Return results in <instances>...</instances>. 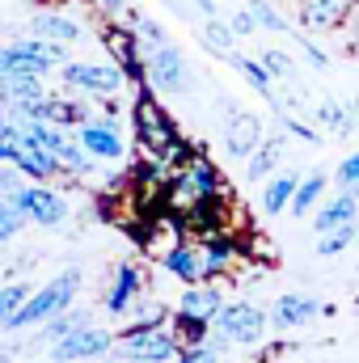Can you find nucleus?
<instances>
[{
	"label": "nucleus",
	"mask_w": 359,
	"mask_h": 363,
	"mask_svg": "<svg viewBox=\"0 0 359 363\" xmlns=\"http://www.w3.org/2000/svg\"><path fill=\"white\" fill-rule=\"evenodd\" d=\"M131 127H136V140L140 148L153 157V161H165L174 140H178V123L174 114H165V106L153 97V85H136V97H131Z\"/></svg>",
	"instance_id": "obj_1"
},
{
	"label": "nucleus",
	"mask_w": 359,
	"mask_h": 363,
	"mask_svg": "<svg viewBox=\"0 0 359 363\" xmlns=\"http://www.w3.org/2000/svg\"><path fill=\"white\" fill-rule=\"evenodd\" d=\"M77 287H81V271H77V267L64 271V274H55L51 283H43L38 291H30V296L13 308V317L4 321V334H21V330H34L38 321L55 317L60 308H68V304L77 300Z\"/></svg>",
	"instance_id": "obj_2"
},
{
	"label": "nucleus",
	"mask_w": 359,
	"mask_h": 363,
	"mask_svg": "<svg viewBox=\"0 0 359 363\" xmlns=\"http://www.w3.org/2000/svg\"><path fill=\"white\" fill-rule=\"evenodd\" d=\"M267 330H270V321L263 308H254L245 300H224L220 313L211 317L207 342L211 347H254V342L267 338Z\"/></svg>",
	"instance_id": "obj_3"
},
{
	"label": "nucleus",
	"mask_w": 359,
	"mask_h": 363,
	"mask_svg": "<svg viewBox=\"0 0 359 363\" xmlns=\"http://www.w3.org/2000/svg\"><path fill=\"white\" fill-rule=\"evenodd\" d=\"M64 60H68L64 43H47V38L9 43V47H0V77H47Z\"/></svg>",
	"instance_id": "obj_4"
},
{
	"label": "nucleus",
	"mask_w": 359,
	"mask_h": 363,
	"mask_svg": "<svg viewBox=\"0 0 359 363\" xmlns=\"http://www.w3.org/2000/svg\"><path fill=\"white\" fill-rule=\"evenodd\" d=\"M140 51H144V85H153V89H165V93H190L194 85V77H190V64H186V55H182L174 43H140Z\"/></svg>",
	"instance_id": "obj_5"
},
{
	"label": "nucleus",
	"mask_w": 359,
	"mask_h": 363,
	"mask_svg": "<svg viewBox=\"0 0 359 363\" xmlns=\"http://www.w3.org/2000/svg\"><path fill=\"white\" fill-rule=\"evenodd\" d=\"M220 190H224V174L216 169V161L211 157H194L190 165L174 169L170 190H165V203L186 207L190 199H207V194H220Z\"/></svg>",
	"instance_id": "obj_6"
},
{
	"label": "nucleus",
	"mask_w": 359,
	"mask_h": 363,
	"mask_svg": "<svg viewBox=\"0 0 359 363\" xmlns=\"http://www.w3.org/2000/svg\"><path fill=\"white\" fill-rule=\"evenodd\" d=\"M101 47H106V55L114 60V68L123 72L127 85H144V51H140V34L131 26H123L118 17H106Z\"/></svg>",
	"instance_id": "obj_7"
},
{
	"label": "nucleus",
	"mask_w": 359,
	"mask_h": 363,
	"mask_svg": "<svg viewBox=\"0 0 359 363\" xmlns=\"http://www.w3.org/2000/svg\"><path fill=\"white\" fill-rule=\"evenodd\" d=\"M9 203L26 216V224H38V228H60V224L72 216L68 199H64L60 190H51V186H38V182H26Z\"/></svg>",
	"instance_id": "obj_8"
},
{
	"label": "nucleus",
	"mask_w": 359,
	"mask_h": 363,
	"mask_svg": "<svg viewBox=\"0 0 359 363\" xmlns=\"http://www.w3.org/2000/svg\"><path fill=\"white\" fill-rule=\"evenodd\" d=\"M110 351H114V334L110 330H97L93 321L47 347L51 363H93V359H106Z\"/></svg>",
	"instance_id": "obj_9"
},
{
	"label": "nucleus",
	"mask_w": 359,
	"mask_h": 363,
	"mask_svg": "<svg viewBox=\"0 0 359 363\" xmlns=\"http://www.w3.org/2000/svg\"><path fill=\"white\" fill-rule=\"evenodd\" d=\"M60 77L68 89H81V93H93V97H110L118 93L127 81L118 68H106V64H85V60H64L60 64Z\"/></svg>",
	"instance_id": "obj_10"
},
{
	"label": "nucleus",
	"mask_w": 359,
	"mask_h": 363,
	"mask_svg": "<svg viewBox=\"0 0 359 363\" xmlns=\"http://www.w3.org/2000/svg\"><path fill=\"white\" fill-rule=\"evenodd\" d=\"M178 347H182L178 334H170V330L161 325V330H153V334H140V338L114 342V351H110V355H118V359H131V363H174Z\"/></svg>",
	"instance_id": "obj_11"
},
{
	"label": "nucleus",
	"mask_w": 359,
	"mask_h": 363,
	"mask_svg": "<svg viewBox=\"0 0 359 363\" xmlns=\"http://www.w3.org/2000/svg\"><path fill=\"white\" fill-rule=\"evenodd\" d=\"M313 317H321V304H317L313 296H300V291H287V296H279V300L270 304V313H267V321L275 325V334L300 330V325H309Z\"/></svg>",
	"instance_id": "obj_12"
},
{
	"label": "nucleus",
	"mask_w": 359,
	"mask_h": 363,
	"mask_svg": "<svg viewBox=\"0 0 359 363\" xmlns=\"http://www.w3.org/2000/svg\"><path fill=\"white\" fill-rule=\"evenodd\" d=\"M241 254H245V245H241L237 237H228V233H211V237H203L199 271H203V279H220V274H228V267H233Z\"/></svg>",
	"instance_id": "obj_13"
},
{
	"label": "nucleus",
	"mask_w": 359,
	"mask_h": 363,
	"mask_svg": "<svg viewBox=\"0 0 359 363\" xmlns=\"http://www.w3.org/2000/svg\"><path fill=\"white\" fill-rule=\"evenodd\" d=\"M140 291H144V271L136 262H118L114 267V283L106 291V313L110 317H127L131 304L140 300Z\"/></svg>",
	"instance_id": "obj_14"
},
{
	"label": "nucleus",
	"mask_w": 359,
	"mask_h": 363,
	"mask_svg": "<svg viewBox=\"0 0 359 363\" xmlns=\"http://www.w3.org/2000/svg\"><path fill=\"white\" fill-rule=\"evenodd\" d=\"M85 106L81 101H72V97H55V93H47V97H38L34 106H26V110H17L13 118H47V123H55V127H81L85 123Z\"/></svg>",
	"instance_id": "obj_15"
},
{
	"label": "nucleus",
	"mask_w": 359,
	"mask_h": 363,
	"mask_svg": "<svg viewBox=\"0 0 359 363\" xmlns=\"http://www.w3.org/2000/svg\"><path fill=\"white\" fill-rule=\"evenodd\" d=\"M77 144L89 152L97 165H106V161H123V135H118V127H110V123H81V131H77Z\"/></svg>",
	"instance_id": "obj_16"
},
{
	"label": "nucleus",
	"mask_w": 359,
	"mask_h": 363,
	"mask_svg": "<svg viewBox=\"0 0 359 363\" xmlns=\"http://www.w3.org/2000/svg\"><path fill=\"white\" fill-rule=\"evenodd\" d=\"M26 178H34V182H60V178H68V169L60 165V157L55 152H47V148H38L30 135H21V148H17V161H13Z\"/></svg>",
	"instance_id": "obj_17"
},
{
	"label": "nucleus",
	"mask_w": 359,
	"mask_h": 363,
	"mask_svg": "<svg viewBox=\"0 0 359 363\" xmlns=\"http://www.w3.org/2000/svg\"><path fill=\"white\" fill-rule=\"evenodd\" d=\"M355 0H300V26L304 30H338L351 17Z\"/></svg>",
	"instance_id": "obj_18"
},
{
	"label": "nucleus",
	"mask_w": 359,
	"mask_h": 363,
	"mask_svg": "<svg viewBox=\"0 0 359 363\" xmlns=\"http://www.w3.org/2000/svg\"><path fill=\"white\" fill-rule=\"evenodd\" d=\"M355 216H359V186H343L334 199H326V203L317 207L313 233H330V228H338V224H347V220H355Z\"/></svg>",
	"instance_id": "obj_19"
},
{
	"label": "nucleus",
	"mask_w": 359,
	"mask_h": 363,
	"mask_svg": "<svg viewBox=\"0 0 359 363\" xmlns=\"http://www.w3.org/2000/svg\"><path fill=\"white\" fill-rule=\"evenodd\" d=\"M258 140H263V123H258L254 114L233 110V114L224 118V148H228L233 157H250Z\"/></svg>",
	"instance_id": "obj_20"
},
{
	"label": "nucleus",
	"mask_w": 359,
	"mask_h": 363,
	"mask_svg": "<svg viewBox=\"0 0 359 363\" xmlns=\"http://www.w3.org/2000/svg\"><path fill=\"white\" fill-rule=\"evenodd\" d=\"M161 267L174 274L178 283H203V271H199V250L190 245V241H174V245H165V254H161Z\"/></svg>",
	"instance_id": "obj_21"
},
{
	"label": "nucleus",
	"mask_w": 359,
	"mask_h": 363,
	"mask_svg": "<svg viewBox=\"0 0 359 363\" xmlns=\"http://www.w3.org/2000/svg\"><path fill=\"white\" fill-rule=\"evenodd\" d=\"M89 308H60L55 317H47V321H38V338L34 342H43V347H51V342H60L64 334H72V330H81V325H89Z\"/></svg>",
	"instance_id": "obj_22"
},
{
	"label": "nucleus",
	"mask_w": 359,
	"mask_h": 363,
	"mask_svg": "<svg viewBox=\"0 0 359 363\" xmlns=\"http://www.w3.org/2000/svg\"><path fill=\"white\" fill-rule=\"evenodd\" d=\"M30 30H34V38L64 43V47L81 38V26H77L72 17H64V13H34V17H30Z\"/></svg>",
	"instance_id": "obj_23"
},
{
	"label": "nucleus",
	"mask_w": 359,
	"mask_h": 363,
	"mask_svg": "<svg viewBox=\"0 0 359 363\" xmlns=\"http://www.w3.org/2000/svg\"><path fill=\"white\" fill-rule=\"evenodd\" d=\"M283 161V135H270V140H258L254 152L245 157V178L250 182H267L275 174V165Z\"/></svg>",
	"instance_id": "obj_24"
},
{
	"label": "nucleus",
	"mask_w": 359,
	"mask_h": 363,
	"mask_svg": "<svg viewBox=\"0 0 359 363\" xmlns=\"http://www.w3.org/2000/svg\"><path fill=\"white\" fill-rule=\"evenodd\" d=\"M220 304H224V291H220L216 283H190L178 300V308L194 313V317H207V321L220 313Z\"/></svg>",
	"instance_id": "obj_25"
},
{
	"label": "nucleus",
	"mask_w": 359,
	"mask_h": 363,
	"mask_svg": "<svg viewBox=\"0 0 359 363\" xmlns=\"http://www.w3.org/2000/svg\"><path fill=\"white\" fill-rule=\"evenodd\" d=\"M321 194H326V174H309V178L296 182V190H292V203H287V216H309L317 203H321Z\"/></svg>",
	"instance_id": "obj_26"
},
{
	"label": "nucleus",
	"mask_w": 359,
	"mask_h": 363,
	"mask_svg": "<svg viewBox=\"0 0 359 363\" xmlns=\"http://www.w3.org/2000/svg\"><path fill=\"white\" fill-rule=\"evenodd\" d=\"M228 64H233V68H237V72H241V77L250 81V89L258 93L263 101H270V106H279V97H275V85H270L267 68H263L258 60H245V55H237V51H233V55H228Z\"/></svg>",
	"instance_id": "obj_27"
},
{
	"label": "nucleus",
	"mask_w": 359,
	"mask_h": 363,
	"mask_svg": "<svg viewBox=\"0 0 359 363\" xmlns=\"http://www.w3.org/2000/svg\"><path fill=\"white\" fill-rule=\"evenodd\" d=\"M296 182H300V174H279V178L267 182V190H263V211H267V216H283V211H287Z\"/></svg>",
	"instance_id": "obj_28"
},
{
	"label": "nucleus",
	"mask_w": 359,
	"mask_h": 363,
	"mask_svg": "<svg viewBox=\"0 0 359 363\" xmlns=\"http://www.w3.org/2000/svg\"><path fill=\"white\" fill-rule=\"evenodd\" d=\"M174 334H178L182 347L207 342V334H211V321H207V317H194V313H186V308H178V313H174Z\"/></svg>",
	"instance_id": "obj_29"
},
{
	"label": "nucleus",
	"mask_w": 359,
	"mask_h": 363,
	"mask_svg": "<svg viewBox=\"0 0 359 363\" xmlns=\"http://www.w3.org/2000/svg\"><path fill=\"white\" fill-rule=\"evenodd\" d=\"M355 220H347V224H338V228H330V233H317V254L321 258H338L343 250H351V241H355Z\"/></svg>",
	"instance_id": "obj_30"
},
{
	"label": "nucleus",
	"mask_w": 359,
	"mask_h": 363,
	"mask_svg": "<svg viewBox=\"0 0 359 363\" xmlns=\"http://www.w3.org/2000/svg\"><path fill=\"white\" fill-rule=\"evenodd\" d=\"M233 30H228V21H216V17H207V26H203V43H207V51L216 55V60H228L233 55Z\"/></svg>",
	"instance_id": "obj_31"
},
{
	"label": "nucleus",
	"mask_w": 359,
	"mask_h": 363,
	"mask_svg": "<svg viewBox=\"0 0 359 363\" xmlns=\"http://www.w3.org/2000/svg\"><path fill=\"white\" fill-rule=\"evenodd\" d=\"M245 9H250V17H254V26H258V30H270V34H292L287 17H283L270 0H250Z\"/></svg>",
	"instance_id": "obj_32"
},
{
	"label": "nucleus",
	"mask_w": 359,
	"mask_h": 363,
	"mask_svg": "<svg viewBox=\"0 0 359 363\" xmlns=\"http://www.w3.org/2000/svg\"><path fill=\"white\" fill-rule=\"evenodd\" d=\"M55 157H60V165L68 169V178H89V174H93V165H97V161H93L89 152H85L81 144H72V140H68V144H64V148H60Z\"/></svg>",
	"instance_id": "obj_33"
},
{
	"label": "nucleus",
	"mask_w": 359,
	"mask_h": 363,
	"mask_svg": "<svg viewBox=\"0 0 359 363\" xmlns=\"http://www.w3.org/2000/svg\"><path fill=\"white\" fill-rule=\"evenodd\" d=\"M317 123H321L326 131H338V135L355 131V114H351V110H343L338 101H321V106H317Z\"/></svg>",
	"instance_id": "obj_34"
},
{
	"label": "nucleus",
	"mask_w": 359,
	"mask_h": 363,
	"mask_svg": "<svg viewBox=\"0 0 359 363\" xmlns=\"http://www.w3.org/2000/svg\"><path fill=\"white\" fill-rule=\"evenodd\" d=\"M165 321H170V313H161V308H157V313H148L144 321H127V325H123V330L114 334V342H127V338H140V334H153V330H161Z\"/></svg>",
	"instance_id": "obj_35"
},
{
	"label": "nucleus",
	"mask_w": 359,
	"mask_h": 363,
	"mask_svg": "<svg viewBox=\"0 0 359 363\" xmlns=\"http://www.w3.org/2000/svg\"><path fill=\"white\" fill-rule=\"evenodd\" d=\"M258 64L267 68L270 81H275V77H279V81H292V77H296V64H292L283 51H275V47H267V51H263V60H258Z\"/></svg>",
	"instance_id": "obj_36"
},
{
	"label": "nucleus",
	"mask_w": 359,
	"mask_h": 363,
	"mask_svg": "<svg viewBox=\"0 0 359 363\" xmlns=\"http://www.w3.org/2000/svg\"><path fill=\"white\" fill-rule=\"evenodd\" d=\"M275 114H279V127H283V131H292L296 140H304V144H317V140H321V131H317L313 123H300L296 114H287V110H279V106H275Z\"/></svg>",
	"instance_id": "obj_37"
},
{
	"label": "nucleus",
	"mask_w": 359,
	"mask_h": 363,
	"mask_svg": "<svg viewBox=\"0 0 359 363\" xmlns=\"http://www.w3.org/2000/svg\"><path fill=\"white\" fill-rule=\"evenodd\" d=\"M21 228H26V216H21L9 199H0V241H13Z\"/></svg>",
	"instance_id": "obj_38"
},
{
	"label": "nucleus",
	"mask_w": 359,
	"mask_h": 363,
	"mask_svg": "<svg viewBox=\"0 0 359 363\" xmlns=\"http://www.w3.org/2000/svg\"><path fill=\"white\" fill-rule=\"evenodd\" d=\"M174 363H220V351L211 342H194V347H178Z\"/></svg>",
	"instance_id": "obj_39"
},
{
	"label": "nucleus",
	"mask_w": 359,
	"mask_h": 363,
	"mask_svg": "<svg viewBox=\"0 0 359 363\" xmlns=\"http://www.w3.org/2000/svg\"><path fill=\"white\" fill-rule=\"evenodd\" d=\"M21 186H26V174L17 165H0V199H13Z\"/></svg>",
	"instance_id": "obj_40"
},
{
	"label": "nucleus",
	"mask_w": 359,
	"mask_h": 363,
	"mask_svg": "<svg viewBox=\"0 0 359 363\" xmlns=\"http://www.w3.org/2000/svg\"><path fill=\"white\" fill-rule=\"evenodd\" d=\"M334 182H338V186H359V148L351 152V157H343V161H338Z\"/></svg>",
	"instance_id": "obj_41"
},
{
	"label": "nucleus",
	"mask_w": 359,
	"mask_h": 363,
	"mask_svg": "<svg viewBox=\"0 0 359 363\" xmlns=\"http://www.w3.org/2000/svg\"><path fill=\"white\" fill-rule=\"evenodd\" d=\"M292 38H296V43H300V47H304V60H309V64H313V68H330V55H326V51H321V47H313V43H309V38H304V34H300V30H292Z\"/></svg>",
	"instance_id": "obj_42"
},
{
	"label": "nucleus",
	"mask_w": 359,
	"mask_h": 363,
	"mask_svg": "<svg viewBox=\"0 0 359 363\" xmlns=\"http://www.w3.org/2000/svg\"><path fill=\"white\" fill-rule=\"evenodd\" d=\"M228 30H233V34H241V38H245V34H254V30H258V26H254V17H250V9H237V13H233V17H228Z\"/></svg>",
	"instance_id": "obj_43"
},
{
	"label": "nucleus",
	"mask_w": 359,
	"mask_h": 363,
	"mask_svg": "<svg viewBox=\"0 0 359 363\" xmlns=\"http://www.w3.org/2000/svg\"><path fill=\"white\" fill-rule=\"evenodd\" d=\"M97 13H106V17H118V13H127V0H89Z\"/></svg>",
	"instance_id": "obj_44"
},
{
	"label": "nucleus",
	"mask_w": 359,
	"mask_h": 363,
	"mask_svg": "<svg viewBox=\"0 0 359 363\" xmlns=\"http://www.w3.org/2000/svg\"><path fill=\"white\" fill-rule=\"evenodd\" d=\"M275 351H279V347L270 342L267 351H258V355H254V359H250V363H275Z\"/></svg>",
	"instance_id": "obj_45"
},
{
	"label": "nucleus",
	"mask_w": 359,
	"mask_h": 363,
	"mask_svg": "<svg viewBox=\"0 0 359 363\" xmlns=\"http://www.w3.org/2000/svg\"><path fill=\"white\" fill-rule=\"evenodd\" d=\"M4 110H9V81L0 77V114H4Z\"/></svg>",
	"instance_id": "obj_46"
},
{
	"label": "nucleus",
	"mask_w": 359,
	"mask_h": 363,
	"mask_svg": "<svg viewBox=\"0 0 359 363\" xmlns=\"http://www.w3.org/2000/svg\"><path fill=\"white\" fill-rule=\"evenodd\" d=\"M194 4H199L203 13H216V4H211V0H194Z\"/></svg>",
	"instance_id": "obj_47"
},
{
	"label": "nucleus",
	"mask_w": 359,
	"mask_h": 363,
	"mask_svg": "<svg viewBox=\"0 0 359 363\" xmlns=\"http://www.w3.org/2000/svg\"><path fill=\"white\" fill-rule=\"evenodd\" d=\"M355 233H359V216H355Z\"/></svg>",
	"instance_id": "obj_48"
},
{
	"label": "nucleus",
	"mask_w": 359,
	"mask_h": 363,
	"mask_svg": "<svg viewBox=\"0 0 359 363\" xmlns=\"http://www.w3.org/2000/svg\"><path fill=\"white\" fill-rule=\"evenodd\" d=\"M0 250H4V241H0Z\"/></svg>",
	"instance_id": "obj_49"
},
{
	"label": "nucleus",
	"mask_w": 359,
	"mask_h": 363,
	"mask_svg": "<svg viewBox=\"0 0 359 363\" xmlns=\"http://www.w3.org/2000/svg\"><path fill=\"white\" fill-rule=\"evenodd\" d=\"M0 363H9V359H0Z\"/></svg>",
	"instance_id": "obj_50"
},
{
	"label": "nucleus",
	"mask_w": 359,
	"mask_h": 363,
	"mask_svg": "<svg viewBox=\"0 0 359 363\" xmlns=\"http://www.w3.org/2000/svg\"><path fill=\"white\" fill-rule=\"evenodd\" d=\"M93 363H97V359H93Z\"/></svg>",
	"instance_id": "obj_51"
}]
</instances>
